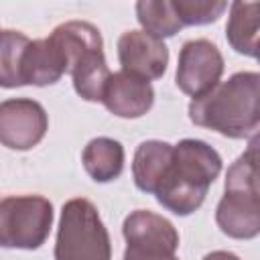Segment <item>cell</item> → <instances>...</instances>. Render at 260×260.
I'll use <instances>...</instances> for the list:
<instances>
[{"mask_svg": "<svg viewBox=\"0 0 260 260\" xmlns=\"http://www.w3.org/2000/svg\"><path fill=\"white\" fill-rule=\"evenodd\" d=\"M189 120L225 138H252L260 126V73L238 71L193 98Z\"/></svg>", "mask_w": 260, "mask_h": 260, "instance_id": "obj_1", "label": "cell"}, {"mask_svg": "<svg viewBox=\"0 0 260 260\" xmlns=\"http://www.w3.org/2000/svg\"><path fill=\"white\" fill-rule=\"evenodd\" d=\"M221 156L199 138H183L173 144V160L154 197L171 213L187 217L195 213L213 181L221 173Z\"/></svg>", "mask_w": 260, "mask_h": 260, "instance_id": "obj_2", "label": "cell"}, {"mask_svg": "<svg viewBox=\"0 0 260 260\" xmlns=\"http://www.w3.org/2000/svg\"><path fill=\"white\" fill-rule=\"evenodd\" d=\"M53 256L55 260H112L110 234L89 199L75 197L63 203Z\"/></svg>", "mask_w": 260, "mask_h": 260, "instance_id": "obj_3", "label": "cell"}, {"mask_svg": "<svg viewBox=\"0 0 260 260\" xmlns=\"http://www.w3.org/2000/svg\"><path fill=\"white\" fill-rule=\"evenodd\" d=\"M53 203L43 195L0 199V248L39 250L53 228Z\"/></svg>", "mask_w": 260, "mask_h": 260, "instance_id": "obj_4", "label": "cell"}, {"mask_svg": "<svg viewBox=\"0 0 260 260\" xmlns=\"http://www.w3.org/2000/svg\"><path fill=\"white\" fill-rule=\"evenodd\" d=\"M223 75V55L215 43L193 39L183 43L177 59L175 83L191 98H199L219 83Z\"/></svg>", "mask_w": 260, "mask_h": 260, "instance_id": "obj_5", "label": "cell"}, {"mask_svg": "<svg viewBox=\"0 0 260 260\" xmlns=\"http://www.w3.org/2000/svg\"><path fill=\"white\" fill-rule=\"evenodd\" d=\"M49 130L47 110L30 98L0 102V144L10 150L35 148Z\"/></svg>", "mask_w": 260, "mask_h": 260, "instance_id": "obj_6", "label": "cell"}, {"mask_svg": "<svg viewBox=\"0 0 260 260\" xmlns=\"http://www.w3.org/2000/svg\"><path fill=\"white\" fill-rule=\"evenodd\" d=\"M118 61L122 71L138 75L146 81L160 79L169 65V47L165 41L144 32L126 30L118 39Z\"/></svg>", "mask_w": 260, "mask_h": 260, "instance_id": "obj_7", "label": "cell"}, {"mask_svg": "<svg viewBox=\"0 0 260 260\" xmlns=\"http://www.w3.org/2000/svg\"><path fill=\"white\" fill-rule=\"evenodd\" d=\"M215 223L228 238H256L260 234V191L225 189L215 207Z\"/></svg>", "mask_w": 260, "mask_h": 260, "instance_id": "obj_8", "label": "cell"}, {"mask_svg": "<svg viewBox=\"0 0 260 260\" xmlns=\"http://www.w3.org/2000/svg\"><path fill=\"white\" fill-rule=\"evenodd\" d=\"M102 104L106 110L118 118H140L144 116L152 104H154V89L150 81L126 73V71H116L110 75L104 93H102Z\"/></svg>", "mask_w": 260, "mask_h": 260, "instance_id": "obj_9", "label": "cell"}, {"mask_svg": "<svg viewBox=\"0 0 260 260\" xmlns=\"http://www.w3.org/2000/svg\"><path fill=\"white\" fill-rule=\"evenodd\" d=\"M67 73V61L59 45L47 37L30 41L22 57V81L24 85H53Z\"/></svg>", "mask_w": 260, "mask_h": 260, "instance_id": "obj_10", "label": "cell"}, {"mask_svg": "<svg viewBox=\"0 0 260 260\" xmlns=\"http://www.w3.org/2000/svg\"><path fill=\"white\" fill-rule=\"evenodd\" d=\"M122 236L126 244L138 246H165L171 250H179V232L177 228L162 215L136 209L130 211L122 223Z\"/></svg>", "mask_w": 260, "mask_h": 260, "instance_id": "obj_11", "label": "cell"}, {"mask_svg": "<svg viewBox=\"0 0 260 260\" xmlns=\"http://www.w3.org/2000/svg\"><path fill=\"white\" fill-rule=\"evenodd\" d=\"M173 160V144L165 140H144L132 158V179L142 193L154 195Z\"/></svg>", "mask_w": 260, "mask_h": 260, "instance_id": "obj_12", "label": "cell"}, {"mask_svg": "<svg viewBox=\"0 0 260 260\" xmlns=\"http://www.w3.org/2000/svg\"><path fill=\"white\" fill-rule=\"evenodd\" d=\"M81 162L91 181L112 183L124 171V146L108 136L91 138L81 152Z\"/></svg>", "mask_w": 260, "mask_h": 260, "instance_id": "obj_13", "label": "cell"}, {"mask_svg": "<svg viewBox=\"0 0 260 260\" xmlns=\"http://www.w3.org/2000/svg\"><path fill=\"white\" fill-rule=\"evenodd\" d=\"M258 2H232L225 24V39L230 47L246 57H258Z\"/></svg>", "mask_w": 260, "mask_h": 260, "instance_id": "obj_14", "label": "cell"}, {"mask_svg": "<svg viewBox=\"0 0 260 260\" xmlns=\"http://www.w3.org/2000/svg\"><path fill=\"white\" fill-rule=\"evenodd\" d=\"M69 75L73 79V89L81 100L102 102L104 87L112 75V71L108 69V63H106L104 49L89 51L83 57H79L71 65Z\"/></svg>", "mask_w": 260, "mask_h": 260, "instance_id": "obj_15", "label": "cell"}, {"mask_svg": "<svg viewBox=\"0 0 260 260\" xmlns=\"http://www.w3.org/2000/svg\"><path fill=\"white\" fill-rule=\"evenodd\" d=\"M30 39L14 28L0 30V87H22V57Z\"/></svg>", "mask_w": 260, "mask_h": 260, "instance_id": "obj_16", "label": "cell"}, {"mask_svg": "<svg viewBox=\"0 0 260 260\" xmlns=\"http://www.w3.org/2000/svg\"><path fill=\"white\" fill-rule=\"evenodd\" d=\"M136 20L140 22L144 32H148L160 41L175 37L183 28L171 0H140V2H136Z\"/></svg>", "mask_w": 260, "mask_h": 260, "instance_id": "obj_17", "label": "cell"}, {"mask_svg": "<svg viewBox=\"0 0 260 260\" xmlns=\"http://www.w3.org/2000/svg\"><path fill=\"white\" fill-rule=\"evenodd\" d=\"M183 26H201L215 22L225 10L223 0H171Z\"/></svg>", "mask_w": 260, "mask_h": 260, "instance_id": "obj_18", "label": "cell"}, {"mask_svg": "<svg viewBox=\"0 0 260 260\" xmlns=\"http://www.w3.org/2000/svg\"><path fill=\"white\" fill-rule=\"evenodd\" d=\"M122 260H179V258H177V250H171L165 246L126 244Z\"/></svg>", "mask_w": 260, "mask_h": 260, "instance_id": "obj_19", "label": "cell"}, {"mask_svg": "<svg viewBox=\"0 0 260 260\" xmlns=\"http://www.w3.org/2000/svg\"><path fill=\"white\" fill-rule=\"evenodd\" d=\"M203 260H240V256H236L234 252H228V250H213V252L205 254Z\"/></svg>", "mask_w": 260, "mask_h": 260, "instance_id": "obj_20", "label": "cell"}]
</instances>
